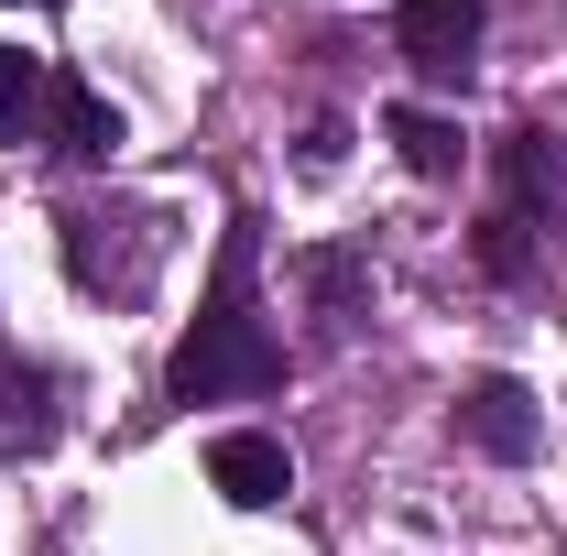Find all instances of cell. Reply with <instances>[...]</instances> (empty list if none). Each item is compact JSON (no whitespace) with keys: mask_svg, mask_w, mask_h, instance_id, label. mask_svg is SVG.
<instances>
[{"mask_svg":"<svg viewBox=\"0 0 567 556\" xmlns=\"http://www.w3.org/2000/svg\"><path fill=\"white\" fill-rule=\"evenodd\" d=\"M262 218L240 208L218 229V262H208V295H197V317H186V339L164 360V404H262L284 393V339L274 317H262Z\"/></svg>","mask_w":567,"mask_h":556,"instance_id":"cell-1","label":"cell"},{"mask_svg":"<svg viewBox=\"0 0 567 556\" xmlns=\"http://www.w3.org/2000/svg\"><path fill=\"white\" fill-rule=\"evenodd\" d=\"M55 251H66V274L87 295H110V306H142L153 274H164V251H175V229L153 208H66L55 218Z\"/></svg>","mask_w":567,"mask_h":556,"instance_id":"cell-2","label":"cell"},{"mask_svg":"<svg viewBox=\"0 0 567 556\" xmlns=\"http://www.w3.org/2000/svg\"><path fill=\"white\" fill-rule=\"evenodd\" d=\"M481 33H492V0H404L393 11V55L425 87H458V76L481 66Z\"/></svg>","mask_w":567,"mask_h":556,"instance_id":"cell-3","label":"cell"},{"mask_svg":"<svg viewBox=\"0 0 567 556\" xmlns=\"http://www.w3.org/2000/svg\"><path fill=\"white\" fill-rule=\"evenodd\" d=\"M458 436H470L481 459L513 470V459H535V447H546V415H535V393H524L513 371H481V382L458 393Z\"/></svg>","mask_w":567,"mask_h":556,"instance_id":"cell-4","label":"cell"},{"mask_svg":"<svg viewBox=\"0 0 567 556\" xmlns=\"http://www.w3.org/2000/svg\"><path fill=\"white\" fill-rule=\"evenodd\" d=\"M208 491H218V502H240V513H274L284 491H295L284 436H262V425H229V436H208Z\"/></svg>","mask_w":567,"mask_h":556,"instance_id":"cell-5","label":"cell"},{"mask_svg":"<svg viewBox=\"0 0 567 556\" xmlns=\"http://www.w3.org/2000/svg\"><path fill=\"white\" fill-rule=\"evenodd\" d=\"M33 142H44V153H66V164H110L132 132H121V110H110L76 66H55V87H44V132H33Z\"/></svg>","mask_w":567,"mask_h":556,"instance_id":"cell-6","label":"cell"},{"mask_svg":"<svg viewBox=\"0 0 567 556\" xmlns=\"http://www.w3.org/2000/svg\"><path fill=\"white\" fill-rule=\"evenodd\" d=\"M55 393H66V382H55V371H44V360H0V447H22V459H44V447H55Z\"/></svg>","mask_w":567,"mask_h":556,"instance_id":"cell-7","label":"cell"},{"mask_svg":"<svg viewBox=\"0 0 567 556\" xmlns=\"http://www.w3.org/2000/svg\"><path fill=\"white\" fill-rule=\"evenodd\" d=\"M382 142L404 153V175H425V186H447V175L470 164L458 121H447V110H425V99H393V110H382Z\"/></svg>","mask_w":567,"mask_h":556,"instance_id":"cell-8","label":"cell"},{"mask_svg":"<svg viewBox=\"0 0 567 556\" xmlns=\"http://www.w3.org/2000/svg\"><path fill=\"white\" fill-rule=\"evenodd\" d=\"M295 284L317 295L328 339H350L360 317H371V262H360V251H339V240H328V251H295Z\"/></svg>","mask_w":567,"mask_h":556,"instance_id":"cell-9","label":"cell"},{"mask_svg":"<svg viewBox=\"0 0 567 556\" xmlns=\"http://www.w3.org/2000/svg\"><path fill=\"white\" fill-rule=\"evenodd\" d=\"M502 186H513L502 208L535 229V208H557V186H567V153H557L546 132H513V142H502Z\"/></svg>","mask_w":567,"mask_h":556,"instance_id":"cell-10","label":"cell"},{"mask_svg":"<svg viewBox=\"0 0 567 556\" xmlns=\"http://www.w3.org/2000/svg\"><path fill=\"white\" fill-rule=\"evenodd\" d=\"M44 87H55V66H44V55L0 44V142H33V132H44Z\"/></svg>","mask_w":567,"mask_h":556,"instance_id":"cell-11","label":"cell"},{"mask_svg":"<svg viewBox=\"0 0 567 556\" xmlns=\"http://www.w3.org/2000/svg\"><path fill=\"white\" fill-rule=\"evenodd\" d=\"M481 274H492V284H524V218H513V208L481 218Z\"/></svg>","mask_w":567,"mask_h":556,"instance_id":"cell-12","label":"cell"},{"mask_svg":"<svg viewBox=\"0 0 567 556\" xmlns=\"http://www.w3.org/2000/svg\"><path fill=\"white\" fill-rule=\"evenodd\" d=\"M339 153H350V121H317V132H306V164H317V175H328Z\"/></svg>","mask_w":567,"mask_h":556,"instance_id":"cell-13","label":"cell"},{"mask_svg":"<svg viewBox=\"0 0 567 556\" xmlns=\"http://www.w3.org/2000/svg\"><path fill=\"white\" fill-rule=\"evenodd\" d=\"M33 11H55V0H33Z\"/></svg>","mask_w":567,"mask_h":556,"instance_id":"cell-14","label":"cell"}]
</instances>
